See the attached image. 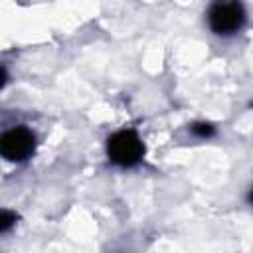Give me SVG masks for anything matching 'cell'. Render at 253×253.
Here are the masks:
<instances>
[{"label":"cell","instance_id":"cell-3","mask_svg":"<svg viewBox=\"0 0 253 253\" xmlns=\"http://www.w3.org/2000/svg\"><path fill=\"white\" fill-rule=\"evenodd\" d=\"M34 146H36V138L24 126H16L8 130L0 140V152L6 160H24L34 152Z\"/></svg>","mask_w":253,"mask_h":253},{"label":"cell","instance_id":"cell-5","mask_svg":"<svg viewBox=\"0 0 253 253\" xmlns=\"http://www.w3.org/2000/svg\"><path fill=\"white\" fill-rule=\"evenodd\" d=\"M14 221H16V215H14L12 211L4 210V211H2V217H0V231H2V233L8 231V229L14 225Z\"/></svg>","mask_w":253,"mask_h":253},{"label":"cell","instance_id":"cell-2","mask_svg":"<svg viewBox=\"0 0 253 253\" xmlns=\"http://www.w3.org/2000/svg\"><path fill=\"white\" fill-rule=\"evenodd\" d=\"M208 20L215 34L229 36L243 26L245 12H243V6L237 2H217L210 8Z\"/></svg>","mask_w":253,"mask_h":253},{"label":"cell","instance_id":"cell-1","mask_svg":"<svg viewBox=\"0 0 253 253\" xmlns=\"http://www.w3.org/2000/svg\"><path fill=\"white\" fill-rule=\"evenodd\" d=\"M107 152L109 158L119 164V166H132L136 164L142 154H144V146L140 142V138L136 136V132L132 130H121L117 134H113L107 142Z\"/></svg>","mask_w":253,"mask_h":253},{"label":"cell","instance_id":"cell-4","mask_svg":"<svg viewBox=\"0 0 253 253\" xmlns=\"http://www.w3.org/2000/svg\"><path fill=\"white\" fill-rule=\"evenodd\" d=\"M192 132L196 136L206 138V136H211L213 134V126L210 123H196V125H192Z\"/></svg>","mask_w":253,"mask_h":253},{"label":"cell","instance_id":"cell-6","mask_svg":"<svg viewBox=\"0 0 253 253\" xmlns=\"http://www.w3.org/2000/svg\"><path fill=\"white\" fill-rule=\"evenodd\" d=\"M249 200H251V202H253V190H251V194H249Z\"/></svg>","mask_w":253,"mask_h":253}]
</instances>
